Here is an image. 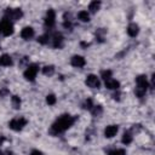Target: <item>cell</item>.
Returning <instances> with one entry per match:
<instances>
[{"label": "cell", "instance_id": "cell-28", "mask_svg": "<svg viewBox=\"0 0 155 155\" xmlns=\"http://www.w3.org/2000/svg\"><path fill=\"white\" fill-rule=\"evenodd\" d=\"M30 155H42V154H41V153H40L39 150H33Z\"/></svg>", "mask_w": 155, "mask_h": 155}, {"label": "cell", "instance_id": "cell-16", "mask_svg": "<svg viewBox=\"0 0 155 155\" xmlns=\"http://www.w3.org/2000/svg\"><path fill=\"white\" fill-rule=\"evenodd\" d=\"M78 17H79V19L81 22H88L90 21V15H88L87 11H80L79 15H78Z\"/></svg>", "mask_w": 155, "mask_h": 155}, {"label": "cell", "instance_id": "cell-2", "mask_svg": "<svg viewBox=\"0 0 155 155\" xmlns=\"http://www.w3.org/2000/svg\"><path fill=\"white\" fill-rule=\"evenodd\" d=\"M38 70H39V67H38L36 64H30V65H28L27 70L24 71V78H25L27 80H29V81H33V80L35 79L36 74H38Z\"/></svg>", "mask_w": 155, "mask_h": 155}, {"label": "cell", "instance_id": "cell-29", "mask_svg": "<svg viewBox=\"0 0 155 155\" xmlns=\"http://www.w3.org/2000/svg\"><path fill=\"white\" fill-rule=\"evenodd\" d=\"M119 97H120V93H119V92H117V93H115V94H114V99H117V101H119V99H120V98H119Z\"/></svg>", "mask_w": 155, "mask_h": 155}, {"label": "cell", "instance_id": "cell-7", "mask_svg": "<svg viewBox=\"0 0 155 155\" xmlns=\"http://www.w3.org/2000/svg\"><path fill=\"white\" fill-rule=\"evenodd\" d=\"M54 19H56V13L53 10H48L46 13V18H45V24L47 27H52L54 24Z\"/></svg>", "mask_w": 155, "mask_h": 155}, {"label": "cell", "instance_id": "cell-13", "mask_svg": "<svg viewBox=\"0 0 155 155\" xmlns=\"http://www.w3.org/2000/svg\"><path fill=\"white\" fill-rule=\"evenodd\" d=\"M0 65H4V67H10L12 65V59L8 54H2L0 57Z\"/></svg>", "mask_w": 155, "mask_h": 155}, {"label": "cell", "instance_id": "cell-24", "mask_svg": "<svg viewBox=\"0 0 155 155\" xmlns=\"http://www.w3.org/2000/svg\"><path fill=\"white\" fill-rule=\"evenodd\" d=\"M84 108H85V109H88V110H91V109L93 108V104H92V99H91V98H88V99L85 101Z\"/></svg>", "mask_w": 155, "mask_h": 155}, {"label": "cell", "instance_id": "cell-14", "mask_svg": "<svg viewBox=\"0 0 155 155\" xmlns=\"http://www.w3.org/2000/svg\"><path fill=\"white\" fill-rule=\"evenodd\" d=\"M119 86H120V84H119V81H116V80L109 79V80L105 81V87H108L109 90H117Z\"/></svg>", "mask_w": 155, "mask_h": 155}, {"label": "cell", "instance_id": "cell-5", "mask_svg": "<svg viewBox=\"0 0 155 155\" xmlns=\"http://www.w3.org/2000/svg\"><path fill=\"white\" fill-rule=\"evenodd\" d=\"M22 17V11L19 8H13V10H7L6 11V19H19Z\"/></svg>", "mask_w": 155, "mask_h": 155}, {"label": "cell", "instance_id": "cell-32", "mask_svg": "<svg viewBox=\"0 0 155 155\" xmlns=\"http://www.w3.org/2000/svg\"><path fill=\"white\" fill-rule=\"evenodd\" d=\"M0 31H1V27H0Z\"/></svg>", "mask_w": 155, "mask_h": 155}, {"label": "cell", "instance_id": "cell-19", "mask_svg": "<svg viewBox=\"0 0 155 155\" xmlns=\"http://www.w3.org/2000/svg\"><path fill=\"white\" fill-rule=\"evenodd\" d=\"M122 143L124 144H130L131 142H132V134L131 133H128V132H126V133H124V136H122Z\"/></svg>", "mask_w": 155, "mask_h": 155}, {"label": "cell", "instance_id": "cell-11", "mask_svg": "<svg viewBox=\"0 0 155 155\" xmlns=\"http://www.w3.org/2000/svg\"><path fill=\"white\" fill-rule=\"evenodd\" d=\"M136 82H137V87H140V88H144V90L148 88L147 76H144V75H139V76L136 79Z\"/></svg>", "mask_w": 155, "mask_h": 155}, {"label": "cell", "instance_id": "cell-3", "mask_svg": "<svg viewBox=\"0 0 155 155\" xmlns=\"http://www.w3.org/2000/svg\"><path fill=\"white\" fill-rule=\"evenodd\" d=\"M25 124H27V120L24 117H16V119L11 120L8 125H10V128H12L15 131H19L25 126Z\"/></svg>", "mask_w": 155, "mask_h": 155}, {"label": "cell", "instance_id": "cell-31", "mask_svg": "<svg viewBox=\"0 0 155 155\" xmlns=\"http://www.w3.org/2000/svg\"><path fill=\"white\" fill-rule=\"evenodd\" d=\"M0 155H4V153H2V151H0Z\"/></svg>", "mask_w": 155, "mask_h": 155}, {"label": "cell", "instance_id": "cell-27", "mask_svg": "<svg viewBox=\"0 0 155 155\" xmlns=\"http://www.w3.org/2000/svg\"><path fill=\"white\" fill-rule=\"evenodd\" d=\"M8 93V90L7 88H2L1 91H0V97H4V96H6Z\"/></svg>", "mask_w": 155, "mask_h": 155}, {"label": "cell", "instance_id": "cell-9", "mask_svg": "<svg viewBox=\"0 0 155 155\" xmlns=\"http://www.w3.org/2000/svg\"><path fill=\"white\" fill-rule=\"evenodd\" d=\"M71 65L76 67V68H81L85 65V58L81 56H74L71 58Z\"/></svg>", "mask_w": 155, "mask_h": 155}, {"label": "cell", "instance_id": "cell-20", "mask_svg": "<svg viewBox=\"0 0 155 155\" xmlns=\"http://www.w3.org/2000/svg\"><path fill=\"white\" fill-rule=\"evenodd\" d=\"M91 110H92V114H93L94 116H99V115L102 114V111H103V109H102L101 105H93V108H92Z\"/></svg>", "mask_w": 155, "mask_h": 155}, {"label": "cell", "instance_id": "cell-4", "mask_svg": "<svg viewBox=\"0 0 155 155\" xmlns=\"http://www.w3.org/2000/svg\"><path fill=\"white\" fill-rule=\"evenodd\" d=\"M0 27H1V33L5 35V36H8V35H11L12 33H13V25L10 23V21L8 19H4L2 21V23L0 24Z\"/></svg>", "mask_w": 155, "mask_h": 155}, {"label": "cell", "instance_id": "cell-18", "mask_svg": "<svg viewBox=\"0 0 155 155\" xmlns=\"http://www.w3.org/2000/svg\"><path fill=\"white\" fill-rule=\"evenodd\" d=\"M42 73H44L45 75L51 76V75L54 73V67H53V65H46V67L42 68Z\"/></svg>", "mask_w": 155, "mask_h": 155}, {"label": "cell", "instance_id": "cell-6", "mask_svg": "<svg viewBox=\"0 0 155 155\" xmlns=\"http://www.w3.org/2000/svg\"><path fill=\"white\" fill-rule=\"evenodd\" d=\"M86 85H87L88 87L97 88V87H99V80H98V78H97L96 75L91 74V75H88V76L86 78Z\"/></svg>", "mask_w": 155, "mask_h": 155}, {"label": "cell", "instance_id": "cell-21", "mask_svg": "<svg viewBox=\"0 0 155 155\" xmlns=\"http://www.w3.org/2000/svg\"><path fill=\"white\" fill-rule=\"evenodd\" d=\"M12 105H13L15 109H18V108H19V105H21V99H19V97H17V96H13V97H12Z\"/></svg>", "mask_w": 155, "mask_h": 155}, {"label": "cell", "instance_id": "cell-8", "mask_svg": "<svg viewBox=\"0 0 155 155\" xmlns=\"http://www.w3.org/2000/svg\"><path fill=\"white\" fill-rule=\"evenodd\" d=\"M21 36H22L24 40H29L30 38L34 36V29L30 28V27H25V28H23L22 31H21Z\"/></svg>", "mask_w": 155, "mask_h": 155}, {"label": "cell", "instance_id": "cell-1", "mask_svg": "<svg viewBox=\"0 0 155 155\" xmlns=\"http://www.w3.org/2000/svg\"><path fill=\"white\" fill-rule=\"evenodd\" d=\"M75 121V117L70 116V115H62L53 125H52V128H51V132L53 134H57V133H61L63 131H65L67 128H69Z\"/></svg>", "mask_w": 155, "mask_h": 155}, {"label": "cell", "instance_id": "cell-10", "mask_svg": "<svg viewBox=\"0 0 155 155\" xmlns=\"http://www.w3.org/2000/svg\"><path fill=\"white\" fill-rule=\"evenodd\" d=\"M117 126H115V125H110V126H108L105 130H104V134H105V137H108V138H111V137H114L116 133H117Z\"/></svg>", "mask_w": 155, "mask_h": 155}, {"label": "cell", "instance_id": "cell-22", "mask_svg": "<svg viewBox=\"0 0 155 155\" xmlns=\"http://www.w3.org/2000/svg\"><path fill=\"white\" fill-rule=\"evenodd\" d=\"M102 79H104L105 81L111 79V71L110 70H103L102 71Z\"/></svg>", "mask_w": 155, "mask_h": 155}, {"label": "cell", "instance_id": "cell-25", "mask_svg": "<svg viewBox=\"0 0 155 155\" xmlns=\"http://www.w3.org/2000/svg\"><path fill=\"white\" fill-rule=\"evenodd\" d=\"M109 155H125V150L124 149H114V150L109 151Z\"/></svg>", "mask_w": 155, "mask_h": 155}, {"label": "cell", "instance_id": "cell-17", "mask_svg": "<svg viewBox=\"0 0 155 155\" xmlns=\"http://www.w3.org/2000/svg\"><path fill=\"white\" fill-rule=\"evenodd\" d=\"M99 7H101V2H99V1H92V2L90 4V6H88V10H90L91 12H96V11L99 10Z\"/></svg>", "mask_w": 155, "mask_h": 155}, {"label": "cell", "instance_id": "cell-23", "mask_svg": "<svg viewBox=\"0 0 155 155\" xmlns=\"http://www.w3.org/2000/svg\"><path fill=\"white\" fill-rule=\"evenodd\" d=\"M46 102H47L50 105H53V104L56 103V96H54V94H48V96L46 97Z\"/></svg>", "mask_w": 155, "mask_h": 155}, {"label": "cell", "instance_id": "cell-30", "mask_svg": "<svg viewBox=\"0 0 155 155\" xmlns=\"http://www.w3.org/2000/svg\"><path fill=\"white\" fill-rule=\"evenodd\" d=\"M2 140H4V138H2V137H0V144L2 143Z\"/></svg>", "mask_w": 155, "mask_h": 155}, {"label": "cell", "instance_id": "cell-12", "mask_svg": "<svg viewBox=\"0 0 155 155\" xmlns=\"http://www.w3.org/2000/svg\"><path fill=\"white\" fill-rule=\"evenodd\" d=\"M139 31V27L136 24V23H131L128 27H127V34L130 36H136Z\"/></svg>", "mask_w": 155, "mask_h": 155}, {"label": "cell", "instance_id": "cell-15", "mask_svg": "<svg viewBox=\"0 0 155 155\" xmlns=\"http://www.w3.org/2000/svg\"><path fill=\"white\" fill-rule=\"evenodd\" d=\"M62 45H63V36L61 35V34H54L53 35V46L54 47H62Z\"/></svg>", "mask_w": 155, "mask_h": 155}, {"label": "cell", "instance_id": "cell-26", "mask_svg": "<svg viewBox=\"0 0 155 155\" xmlns=\"http://www.w3.org/2000/svg\"><path fill=\"white\" fill-rule=\"evenodd\" d=\"M38 41H39L40 44H42V45L47 44V42H48V35H41V36H39V38H38Z\"/></svg>", "mask_w": 155, "mask_h": 155}]
</instances>
